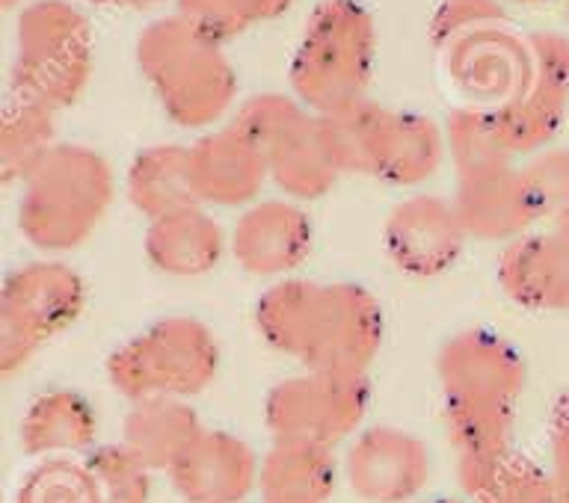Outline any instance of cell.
<instances>
[{
    "mask_svg": "<svg viewBox=\"0 0 569 503\" xmlns=\"http://www.w3.org/2000/svg\"><path fill=\"white\" fill-rule=\"evenodd\" d=\"M87 3L104 9H133V12H146V9L160 7L163 0H87Z\"/></svg>",
    "mask_w": 569,
    "mask_h": 503,
    "instance_id": "d6a6232c",
    "label": "cell"
},
{
    "mask_svg": "<svg viewBox=\"0 0 569 503\" xmlns=\"http://www.w3.org/2000/svg\"><path fill=\"white\" fill-rule=\"evenodd\" d=\"M567 3V36H569V0H563Z\"/></svg>",
    "mask_w": 569,
    "mask_h": 503,
    "instance_id": "8d00e7d4",
    "label": "cell"
},
{
    "mask_svg": "<svg viewBox=\"0 0 569 503\" xmlns=\"http://www.w3.org/2000/svg\"><path fill=\"white\" fill-rule=\"evenodd\" d=\"M92 503H149L151 474L122 444H104L83 456Z\"/></svg>",
    "mask_w": 569,
    "mask_h": 503,
    "instance_id": "4316f807",
    "label": "cell"
},
{
    "mask_svg": "<svg viewBox=\"0 0 569 503\" xmlns=\"http://www.w3.org/2000/svg\"><path fill=\"white\" fill-rule=\"evenodd\" d=\"M549 480L560 503H569V389L551 409L549 421Z\"/></svg>",
    "mask_w": 569,
    "mask_h": 503,
    "instance_id": "1f68e13d",
    "label": "cell"
},
{
    "mask_svg": "<svg viewBox=\"0 0 569 503\" xmlns=\"http://www.w3.org/2000/svg\"><path fill=\"white\" fill-rule=\"evenodd\" d=\"M30 0H3V7L7 9H16V7H27Z\"/></svg>",
    "mask_w": 569,
    "mask_h": 503,
    "instance_id": "d590c367",
    "label": "cell"
},
{
    "mask_svg": "<svg viewBox=\"0 0 569 503\" xmlns=\"http://www.w3.org/2000/svg\"><path fill=\"white\" fill-rule=\"evenodd\" d=\"M453 172L457 187L451 202L469 240L505 247L510 240L546 225L531 181L516 158H496Z\"/></svg>",
    "mask_w": 569,
    "mask_h": 503,
    "instance_id": "5bb4252c",
    "label": "cell"
},
{
    "mask_svg": "<svg viewBox=\"0 0 569 503\" xmlns=\"http://www.w3.org/2000/svg\"><path fill=\"white\" fill-rule=\"evenodd\" d=\"M522 167L546 222L558 217L563 208H569V149L549 145V149L531 154Z\"/></svg>",
    "mask_w": 569,
    "mask_h": 503,
    "instance_id": "4dcf8cb0",
    "label": "cell"
},
{
    "mask_svg": "<svg viewBox=\"0 0 569 503\" xmlns=\"http://www.w3.org/2000/svg\"><path fill=\"white\" fill-rule=\"evenodd\" d=\"M466 229L451 199L433 193L409 195L382 222V249L400 273L436 279L448 273L462 255Z\"/></svg>",
    "mask_w": 569,
    "mask_h": 503,
    "instance_id": "2e32d148",
    "label": "cell"
},
{
    "mask_svg": "<svg viewBox=\"0 0 569 503\" xmlns=\"http://www.w3.org/2000/svg\"><path fill=\"white\" fill-rule=\"evenodd\" d=\"M142 252L158 273L199 279L229 255V234L204 204H187L146 222Z\"/></svg>",
    "mask_w": 569,
    "mask_h": 503,
    "instance_id": "44dd1931",
    "label": "cell"
},
{
    "mask_svg": "<svg viewBox=\"0 0 569 503\" xmlns=\"http://www.w3.org/2000/svg\"><path fill=\"white\" fill-rule=\"evenodd\" d=\"M315 247L311 217L293 199H258L240 208L229 231V255L258 279H288Z\"/></svg>",
    "mask_w": 569,
    "mask_h": 503,
    "instance_id": "e0dca14e",
    "label": "cell"
},
{
    "mask_svg": "<svg viewBox=\"0 0 569 503\" xmlns=\"http://www.w3.org/2000/svg\"><path fill=\"white\" fill-rule=\"evenodd\" d=\"M377 51V24L359 0H320L293 51V98L318 115L359 104L371 89Z\"/></svg>",
    "mask_w": 569,
    "mask_h": 503,
    "instance_id": "8992f818",
    "label": "cell"
},
{
    "mask_svg": "<svg viewBox=\"0 0 569 503\" xmlns=\"http://www.w3.org/2000/svg\"><path fill=\"white\" fill-rule=\"evenodd\" d=\"M96 71L92 24L69 0H30L16 18L12 95L66 110L78 104Z\"/></svg>",
    "mask_w": 569,
    "mask_h": 503,
    "instance_id": "ba28073f",
    "label": "cell"
},
{
    "mask_svg": "<svg viewBox=\"0 0 569 503\" xmlns=\"http://www.w3.org/2000/svg\"><path fill=\"white\" fill-rule=\"evenodd\" d=\"M475 503H558V492L551 486L549 471L513 456Z\"/></svg>",
    "mask_w": 569,
    "mask_h": 503,
    "instance_id": "f546056e",
    "label": "cell"
},
{
    "mask_svg": "<svg viewBox=\"0 0 569 503\" xmlns=\"http://www.w3.org/2000/svg\"><path fill=\"white\" fill-rule=\"evenodd\" d=\"M83 305L87 284L66 261L48 255L16 266L0 288V373L27 368L78 323Z\"/></svg>",
    "mask_w": 569,
    "mask_h": 503,
    "instance_id": "8fae6325",
    "label": "cell"
},
{
    "mask_svg": "<svg viewBox=\"0 0 569 503\" xmlns=\"http://www.w3.org/2000/svg\"><path fill=\"white\" fill-rule=\"evenodd\" d=\"M113 199L116 178L104 154L57 142L18 184V231L44 255H66L101 229Z\"/></svg>",
    "mask_w": 569,
    "mask_h": 503,
    "instance_id": "277c9868",
    "label": "cell"
},
{
    "mask_svg": "<svg viewBox=\"0 0 569 503\" xmlns=\"http://www.w3.org/2000/svg\"><path fill=\"white\" fill-rule=\"evenodd\" d=\"M487 113L513 158L549 149L569 115V36L555 30L528 33L522 83L505 104Z\"/></svg>",
    "mask_w": 569,
    "mask_h": 503,
    "instance_id": "4fadbf2b",
    "label": "cell"
},
{
    "mask_svg": "<svg viewBox=\"0 0 569 503\" xmlns=\"http://www.w3.org/2000/svg\"><path fill=\"white\" fill-rule=\"evenodd\" d=\"M16 503H92L83 460H42L27 471Z\"/></svg>",
    "mask_w": 569,
    "mask_h": 503,
    "instance_id": "f1b7e54d",
    "label": "cell"
},
{
    "mask_svg": "<svg viewBox=\"0 0 569 503\" xmlns=\"http://www.w3.org/2000/svg\"><path fill=\"white\" fill-rule=\"evenodd\" d=\"M345 175H368L391 187H418L448 154L445 128L416 113L365 98L341 113L320 115Z\"/></svg>",
    "mask_w": 569,
    "mask_h": 503,
    "instance_id": "52a82bcc",
    "label": "cell"
},
{
    "mask_svg": "<svg viewBox=\"0 0 569 503\" xmlns=\"http://www.w3.org/2000/svg\"><path fill=\"white\" fill-rule=\"evenodd\" d=\"M256 329L270 350L302 371L365 376L380 355L386 318L362 284L288 275L258 296Z\"/></svg>",
    "mask_w": 569,
    "mask_h": 503,
    "instance_id": "7a4b0ae2",
    "label": "cell"
},
{
    "mask_svg": "<svg viewBox=\"0 0 569 503\" xmlns=\"http://www.w3.org/2000/svg\"><path fill=\"white\" fill-rule=\"evenodd\" d=\"M57 110L9 95L0 128V175L9 187L21 184L30 169L57 145Z\"/></svg>",
    "mask_w": 569,
    "mask_h": 503,
    "instance_id": "484cf974",
    "label": "cell"
},
{
    "mask_svg": "<svg viewBox=\"0 0 569 503\" xmlns=\"http://www.w3.org/2000/svg\"><path fill=\"white\" fill-rule=\"evenodd\" d=\"M439 66L469 107L496 110L528 69V33H516L501 0H442L430 21Z\"/></svg>",
    "mask_w": 569,
    "mask_h": 503,
    "instance_id": "5b68a950",
    "label": "cell"
},
{
    "mask_svg": "<svg viewBox=\"0 0 569 503\" xmlns=\"http://www.w3.org/2000/svg\"><path fill=\"white\" fill-rule=\"evenodd\" d=\"M293 3L297 0H176V12L220 42H229L252 27L284 16Z\"/></svg>",
    "mask_w": 569,
    "mask_h": 503,
    "instance_id": "83f0119b",
    "label": "cell"
},
{
    "mask_svg": "<svg viewBox=\"0 0 569 503\" xmlns=\"http://www.w3.org/2000/svg\"><path fill=\"white\" fill-rule=\"evenodd\" d=\"M98 439V412L80 391L51 389L27 406L18 442L33 460H66L89 453Z\"/></svg>",
    "mask_w": 569,
    "mask_h": 503,
    "instance_id": "7402d4cb",
    "label": "cell"
},
{
    "mask_svg": "<svg viewBox=\"0 0 569 503\" xmlns=\"http://www.w3.org/2000/svg\"><path fill=\"white\" fill-rule=\"evenodd\" d=\"M368 403L371 389L359 373L302 371L270 389L264 400L267 430L273 439L336 447L359 433Z\"/></svg>",
    "mask_w": 569,
    "mask_h": 503,
    "instance_id": "7c38bea8",
    "label": "cell"
},
{
    "mask_svg": "<svg viewBox=\"0 0 569 503\" xmlns=\"http://www.w3.org/2000/svg\"><path fill=\"white\" fill-rule=\"evenodd\" d=\"M137 69L163 115L187 131H211L234 110L238 71L226 42L184 16L154 18L137 36Z\"/></svg>",
    "mask_w": 569,
    "mask_h": 503,
    "instance_id": "3957f363",
    "label": "cell"
},
{
    "mask_svg": "<svg viewBox=\"0 0 569 503\" xmlns=\"http://www.w3.org/2000/svg\"><path fill=\"white\" fill-rule=\"evenodd\" d=\"M124 199L142 220H158L187 204H199L187 145H149L124 172Z\"/></svg>",
    "mask_w": 569,
    "mask_h": 503,
    "instance_id": "d4e9b609",
    "label": "cell"
},
{
    "mask_svg": "<svg viewBox=\"0 0 569 503\" xmlns=\"http://www.w3.org/2000/svg\"><path fill=\"white\" fill-rule=\"evenodd\" d=\"M436 380L457 480L478 497L513 460L516 406L528 368L522 353L492 329H460L436 353Z\"/></svg>",
    "mask_w": 569,
    "mask_h": 503,
    "instance_id": "6da1fadb",
    "label": "cell"
},
{
    "mask_svg": "<svg viewBox=\"0 0 569 503\" xmlns=\"http://www.w3.org/2000/svg\"><path fill=\"white\" fill-rule=\"evenodd\" d=\"M336 447L315 442L273 439L261 456V503H329L338 486Z\"/></svg>",
    "mask_w": 569,
    "mask_h": 503,
    "instance_id": "603a6c76",
    "label": "cell"
},
{
    "mask_svg": "<svg viewBox=\"0 0 569 503\" xmlns=\"http://www.w3.org/2000/svg\"><path fill=\"white\" fill-rule=\"evenodd\" d=\"M202 430V421L187 400H137L124 418L119 444L149 471H169Z\"/></svg>",
    "mask_w": 569,
    "mask_h": 503,
    "instance_id": "cb8c5ba5",
    "label": "cell"
},
{
    "mask_svg": "<svg viewBox=\"0 0 569 503\" xmlns=\"http://www.w3.org/2000/svg\"><path fill=\"white\" fill-rule=\"evenodd\" d=\"M231 122L249 133L264 151L270 181L293 202H315L345 175L338 167L327 128L293 95L261 92L234 110Z\"/></svg>",
    "mask_w": 569,
    "mask_h": 503,
    "instance_id": "30bf717a",
    "label": "cell"
},
{
    "mask_svg": "<svg viewBox=\"0 0 569 503\" xmlns=\"http://www.w3.org/2000/svg\"><path fill=\"white\" fill-rule=\"evenodd\" d=\"M187 151L196 199L204 208H247L270 181L264 151L234 122L202 131Z\"/></svg>",
    "mask_w": 569,
    "mask_h": 503,
    "instance_id": "ac0fdd59",
    "label": "cell"
},
{
    "mask_svg": "<svg viewBox=\"0 0 569 503\" xmlns=\"http://www.w3.org/2000/svg\"><path fill=\"white\" fill-rule=\"evenodd\" d=\"M498 288L525 311L569 314V238L549 225L501 247L496 261Z\"/></svg>",
    "mask_w": 569,
    "mask_h": 503,
    "instance_id": "d6986e66",
    "label": "cell"
},
{
    "mask_svg": "<svg viewBox=\"0 0 569 503\" xmlns=\"http://www.w3.org/2000/svg\"><path fill=\"white\" fill-rule=\"evenodd\" d=\"M549 225H555V229H560V231H563V234H567V238H569V208H563V211H560L558 217H551Z\"/></svg>",
    "mask_w": 569,
    "mask_h": 503,
    "instance_id": "836d02e7",
    "label": "cell"
},
{
    "mask_svg": "<svg viewBox=\"0 0 569 503\" xmlns=\"http://www.w3.org/2000/svg\"><path fill=\"white\" fill-rule=\"evenodd\" d=\"M501 3H522V7H537V3H549V0H501Z\"/></svg>",
    "mask_w": 569,
    "mask_h": 503,
    "instance_id": "e575fe53",
    "label": "cell"
},
{
    "mask_svg": "<svg viewBox=\"0 0 569 503\" xmlns=\"http://www.w3.org/2000/svg\"><path fill=\"white\" fill-rule=\"evenodd\" d=\"M258 471L261 460L240 435L204 426L167 474L184 503H243Z\"/></svg>",
    "mask_w": 569,
    "mask_h": 503,
    "instance_id": "ffe728a7",
    "label": "cell"
},
{
    "mask_svg": "<svg viewBox=\"0 0 569 503\" xmlns=\"http://www.w3.org/2000/svg\"><path fill=\"white\" fill-rule=\"evenodd\" d=\"M341 474L359 501L409 503L430 480V451L409 430L368 426L347 444Z\"/></svg>",
    "mask_w": 569,
    "mask_h": 503,
    "instance_id": "9a60e30c",
    "label": "cell"
},
{
    "mask_svg": "<svg viewBox=\"0 0 569 503\" xmlns=\"http://www.w3.org/2000/svg\"><path fill=\"white\" fill-rule=\"evenodd\" d=\"M430 503H457V501H430Z\"/></svg>",
    "mask_w": 569,
    "mask_h": 503,
    "instance_id": "74e56055",
    "label": "cell"
},
{
    "mask_svg": "<svg viewBox=\"0 0 569 503\" xmlns=\"http://www.w3.org/2000/svg\"><path fill=\"white\" fill-rule=\"evenodd\" d=\"M220 371V344L202 320L160 318L140 329L107 359V380L119 394L137 400H190Z\"/></svg>",
    "mask_w": 569,
    "mask_h": 503,
    "instance_id": "9c48e42d",
    "label": "cell"
}]
</instances>
